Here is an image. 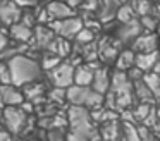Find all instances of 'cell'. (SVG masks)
<instances>
[{
    "mask_svg": "<svg viewBox=\"0 0 160 141\" xmlns=\"http://www.w3.org/2000/svg\"><path fill=\"white\" fill-rule=\"evenodd\" d=\"M121 9L117 0H98V10H100V19L108 21L110 17L117 16V10Z\"/></svg>",
    "mask_w": 160,
    "mask_h": 141,
    "instance_id": "15",
    "label": "cell"
},
{
    "mask_svg": "<svg viewBox=\"0 0 160 141\" xmlns=\"http://www.w3.org/2000/svg\"><path fill=\"white\" fill-rule=\"evenodd\" d=\"M67 119H69V126L72 131H81V133L95 131L91 124V113L86 110V107L72 105L67 112Z\"/></svg>",
    "mask_w": 160,
    "mask_h": 141,
    "instance_id": "3",
    "label": "cell"
},
{
    "mask_svg": "<svg viewBox=\"0 0 160 141\" xmlns=\"http://www.w3.org/2000/svg\"><path fill=\"white\" fill-rule=\"evenodd\" d=\"M95 65L93 64H86V65H78L76 67V74H74V84H79V86H90L93 84V79H95V71H93Z\"/></svg>",
    "mask_w": 160,
    "mask_h": 141,
    "instance_id": "12",
    "label": "cell"
},
{
    "mask_svg": "<svg viewBox=\"0 0 160 141\" xmlns=\"http://www.w3.org/2000/svg\"><path fill=\"white\" fill-rule=\"evenodd\" d=\"M158 48V38L155 34H139L134 41H132V50L138 53H146V52H155Z\"/></svg>",
    "mask_w": 160,
    "mask_h": 141,
    "instance_id": "10",
    "label": "cell"
},
{
    "mask_svg": "<svg viewBox=\"0 0 160 141\" xmlns=\"http://www.w3.org/2000/svg\"><path fill=\"white\" fill-rule=\"evenodd\" d=\"M48 10L50 21H62V19H69L74 16V9L66 2H60V0H52V2L47 5Z\"/></svg>",
    "mask_w": 160,
    "mask_h": 141,
    "instance_id": "9",
    "label": "cell"
},
{
    "mask_svg": "<svg viewBox=\"0 0 160 141\" xmlns=\"http://www.w3.org/2000/svg\"><path fill=\"white\" fill-rule=\"evenodd\" d=\"M153 72H157V74L160 76V60L157 62V65H155V67H153Z\"/></svg>",
    "mask_w": 160,
    "mask_h": 141,
    "instance_id": "35",
    "label": "cell"
},
{
    "mask_svg": "<svg viewBox=\"0 0 160 141\" xmlns=\"http://www.w3.org/2000/svg\"><path fill=\"white\" fill-rule=\"evenodd\" d=\"M76 40H78V43H81V45H88V43L93 41V33H91V29H88V28H83V29L79 31V34L76 36Z\"/></svg>",
    "mask_w": 160,
    "mask_h": 141,
    "instance_id": "30",
    "label": "cell"
},
{
    "mask_svg": "<svg viewBox=\"0 0 160 141\" xmlns=\"http://www.w3.org/2000/svg\"><path fill=\"white\" fill-rule=\"evenodd\" d=\"M160 60L158 52H146V53H138L136 55V67H139L141 71H150L157 65V62Z\"/></svg>",
    "mask_w": 160,
    "mask_h": 141,
    "instance_id": "14",
    "label": "cell"
},
{
    "mask_svg": "<svg viewBox=\"0 0 160 141\" xmlns=\"http://www.w3.org/2000/svg\"><path fill=\"white\" fill-rule=\"evenodd\" d=\"M134 84H136V95H138V98H141V102H145V103L152 102L153 91L148 88V86H146V83L141 79V81H136Z\"/></svg>",
    "mask_w": 160,
    "mask_h": 141,
    "instance_id": "20",
    "label": "cell"
},
{
    "mask_svg": "<svg viewBox=\"0 0 160 141\" xmlns=\"http://www.w3.org/2000/svg\"><path fill=\"white\" fill-rule=\"evenodd\" d=\"M139 23H141V28H143V29H146V31H152V29H155V28H157V21L153 19L152 16H143Z\"/></svg>",
    "mask_w": 160,
    "mask_h": 141,
    "instance_id": "31",
    "label": "cell"
},
{
    "mask_svg": "<svg viewBox=\"0 0 160 141\" xmlns=\"http://www.w3.org/2000/svg\"><path fill=\"white\" fill-rule=\"evenodd\" d=\"M134 16H136V10L132 5H121V9L117 10V19L121 21L122 24L134 21Z\"/></svg>",
    "mask_w": 160,
    "mask_h": 141,
    "instance_id": "22",
    "label": "cell"
},
{
    "mask_svg": "<svg viewBox=\"0 0 160 141\" xmlns=\"http://www.w3.org/2000/svg\"><path fill=\"white\" fill-rule=\"evenodd\" d=\"M112 88V79L108 78L107 69H97L95 71V79H93V89H97L98 93H107Z\"/></svg>",
    "mask_w": 160,
    "mask_h": 141,
    "instance_id": "13",
    "label": "cell"
},
{
    "mask_svg": "<svg viewBox=\"0 0 160 141\" xmlns=\"http://www.w3.org/2000/svg\"><path fill=\"white\" fill-rule=\"evenodd\" d=\"M141 23H138V21H131V23H126L121 26V29L117 31V38L121 41H134L136 38L139 36V33H141Z\"/></svg>",
    "mask_w": 160,
    "mask_h": 141,
    "instance_id": "11",
    "label": "cell"
},
{
    "mask_svg": "<svg viewBox=\"0 0 160 141\" xmlns=\"http://www.w3.org/2000/svg\"><path fill=\"white\" fill-rule=\"evenodd\" d=\"M143 81H145L146 86L153 91V95L160 96V76L157 74V72H148V74H145Z\"/></svg>",
    "mask_w": 160,
    "mask_h": 141,
    "instance_id": "21",
    "label": "cell"
},
{
    "mask_svg": "<svg viewBox=\"0 0 160 141\" xmlns=\"http://www.w3.org/2000/svg\"><path fill=\"white\" fill-rule=\"evenodd\" d=\"M43 93V88L40 84H33V83H29L28 86H26V91H24V96H28V100H31V102H35L36 98H40Z\"/></svg>",
    "mask_w": 160,
    "mask_h": 141,
    "instance_id": "26",
    "label": "cell"
},
{
    "mask_svg": "<svg viewBox=\"0 0 160 141\" xmlns=\"http://www.w3.org/2000/svg\"><path fill=\"white\" fill-rule=\"evenodd\" d=\"M48 141H67V136L64 133V127H57V129H50L47 134Z\"/></svg>",
    "mask_w": 160,
    "mask_h": 141,
    "instance_id": "28",
    "label": "cell"
},
{
    "mask_svg": "<svg viewBox=\"0 0 160 141\" xmlns=\"http://www.w3.org/2000/svg\"><path fill=\"white\" fill-rule=\"evenodd\" d=\"M50 28L59 34L60 38H76L79 34V31L83 29V21L78 17H69V19H62V21H52Z\"/></svg>",
    "mask_w": 160,
    "mask_h": 141,
    "instance_id": "6",
    "label": "cell"
},
{
    "mask_svg": "<svg viewBox=\"0 0 160 141\" xmlns=\"http://www.w3.org/2000/svg\"><path fill=\"white\" fill-rule=\"evenodd\" d=\"M0 78H2V84H12V72L9 67V62H4L0 67Z\"/></svg>",
    "mask_w": 160,
    "mask_h": 141,
    "instance_id": "29",
    "label": "cell"
},
{
    "mask_svg": "<svg viewBox=\"0 0 160 141\" xmlns=\"http://www.w3.org/2000/svg\"><path fill=\"white\" fill-rule=\"evenodd\" d=\"M35 40H36V43H38V47L48 50L50 43L55 40V31L48 29V28H45V26H40L35 33Z\"/></svg>",
    "mask_w": 160,
    "mask_h": 141,
    "instance_id": "17",
    "label": "cell"
},
{
    "mask_svg": "<svg viewBox=\"0 0 160 141\" xmlns=\"http://www.w3.org/2000/svg\"><path fill=\"white\" fill-rule=\"evenodd\" d=\"M124 138H126V141H143L141 139V136H139V129H136L132 124H129V122H124Z\"/></svg>",
    "mask_w": 160,
    "mask_h": 141,
    "instance_id": "24",
    "label": "cell"
},
{
    "mask_svg": "<svg viewBox=\"0 0 160 141\" xmlns=\"http://www.w3.org/2000/svg\"><path fill=\"white\" fill-rule=\"evenodd\" d=\"M38 141H42V139H38Z\"/></svg>",
    "mask_w": 160,
    "mask_h": 141,
    "instance_id": "36",
    "label": "cell"
},
{
    "mask_svg": "<svg viewBox=\"0 0 160 141\" xmlns=\"http://www.w3.org/2000/svg\"><path fill=\"white\" fill-rule=\"evenodd\" d=\"M60 58L62 57H59V55H55V53H48V55H45V57H43V62H42V67L45 69V71H52V69H55L57 65L60 64Z\"/></svg>",
    "mask_w": 160,
    "mask_h": 141,
    "instance_id": "25",
    "label": "cell"
},
{
    "mask_svg": "<svg viewBox=\"0 0 160 141\" xmlns=\"http://www.w3.org/2000/svg\"><path fill=\"white\" fill-rule=\"evenodd\" d=\"M4 124L9 133L19 134L26 126V112L19 107H5L4 108Z\"/></svg>",
    "mask_w": 160,
    "mask_h": 141,
    "instance_id": "5",
    "label": "cell"
},
{
    "mask_svg": "<svg viewBox=\"0 0 160 141\" xmlns=\"http://www.w3.org/2000/svg\"><path fill=\"white\" fill-rule=\"evenodd\" d=\"M19 7H35L38 0H14Z\"/></svg>",
    "mask_w": 160,
    "mask_h": 141,
    "instance_id": "32",
    "label": "cell"
},
{
    "mask_svg": "<svg viewBox=\"0 0 160 141\" xmlns=\"http://www.w3.org/2000/svg\"><path fill=\"white\" fill-rule=\"evenodd\" d=\"M0 17H2V23H4L5 26H12V24L21 21V17H22L21 7H19L14 0H2Z\"/></svg>",
    "mask_w": 160,
    "mask_h": 141,
    "instance_id": "7",
    "label": "cell"
},
{
    "mask_svg": "<svg viewBox=\"0 0 160 141\" xmlns=\"http://www.w3.org/2000/svg\"><path fill=\"white\" fill-rule=\"evenodd\" d=\"M134 10L139 14V16H148V12L152 10V3H150V0H134Z\"/></svg>",
    "mask_w": 160,
    "mask_h": 141,
    "instance_id": "27",
    "label": "cell"
},
{
    "mask_svg": "<svg viewBox=\"0 0 160 141\" xmlns=\"http://www.w3.org/2000/svg\"><path fill=\"white\" fill-rule=\"evenodd\" d=\"M2 103L5 107H19L24 102V93L16 84H2Z\"/></svg>",
    "mask_w": 160,
    "mask_h": 141,
    "instance_id": "8",
    "label": "cell"
},
{
    "mask_svg": "<svg viewBox=\"0 0 160 141\" xmlns=\"http://www.w3.org/2000/svg\"><path fill=\"white\" fill-rule=\"evenodd\" d=\"M66 2H69V5H71V7H76V5H79V3L83 2V0H66Z\"/></svg>",
    "mask_w": 160,
    "mask_h": 141,
    "instance_id": "34",
    "label": "cell"
},
{
    "mask_svg": "<svg viewBox=\"0 0 160 141\" xmlns=\"http://www.w3.org/2000/svg\"><path fill=\"white\" fill-rule=\"evenodd\" d=\"M9 67H11L12 72V84L16 86H26L29 83L36 81L43 69L36 60H33L28 55L22 53L9 58Z\"/></svg>",
    "mask_w": 160,
    "mask_h": 141,
    "instance_id": "1",
    "label": "cell"
},
{
    "mask_svg": "<svg viewBox=\"0 0 160 141\" xmlns=\"http://www.w3.org/2000/svg\"><path fill=\"white\" fill-rule=\"evenodd\" d=\"M74 74H76V67L72 62H60L55 69L48 72L50 81L57 88H69L74 84Z\"/></svg>",
    "mask_w": 160,
    "mask_h": 141,
    "instance_id": "4",
    "label": "cell"
},
{
    "mask_svg": "<svg viewBox=\"0 0 160 141\" xmlns=\"http://www.w3.org/2000/svg\"><path fill=\"white\" fill-rule=\"evenodd\" d=\"M11 36L12 40H18V41H28L31 40L33 33H31V26H28V24L24 23H16L11 26Z\"/></svg>",
    "mask_w": 160,
    "mask_h": 141,
    "instance_id": "16",
    "label": "cell"
},
{
    "mask_svg": "<svg viewBox=\"0 0 160 141\" xmlns=\"http://www.w3.org/2000/svg\"><path fill=\"white\" fill-rule=\"evenodd\" d=\"M150 113H152V107H150V103L141 102V103H139V105L134 108L132 117H134L136 120H145V119H148Z\"/></svg>",
    "mask_w": 160,
    "mask_h": 141,
    "instance_id": "23",
    "label": "cell"
},
{
    "mask_svg": "<svg viewBox=\"0 0 160 141\" xmlns=\"http://www.w3.org/2000/svg\"><path fill=\"white\" fill-rule=\"evenodd\" d=\"M48 52L50 53H55L59 57H66V55L71 53V43L67 38H55V40L50 43L48 47Z\"/></svg>",
    "mask_w": 160,
    "mask_h": 141,
    "instance_id": "18",
    "label": "cell"
},
{
    "mask_svg": "<svg viewBox=\"0 0 160 141\" xmlns=\"http://www.w3.org/2000/svg\"><path fill=\"white\" fill-rule=\"evenodd\" d=\"M0 141H16V139H12V138L9 136V131H4V133H2V139Z\"/></svg>",
    "mask_w": 160,
    "mask_h": 141,
    "instance_id": "33",
    "label": "cell"
},
{
    "mask_svg": "<svg viewBox=\"0 0 160 141\" xmlns=\"http://www.w3.org/2000/svg\"><path fill=\"white\" fill-rule=\"evenodd\" d=\"M67 100L79 107H98L103 103V95L90 86L72 84L67 88Z\"/></svg>",
    "mask_w": 160,
    "mask_h": 141,
    "instance_id": "2",
    "label": "cell"
},
{
    "mask_svg": "<svg viewBox=\"0 0 160 141\" xmlns=\"http://www.w3.org/2000/svg\"><path fill=\"white\" fill-rule=\"evenodd\" d=\"M136 65V52L134 50H124L117 57V69L119 71H128Z\"/></svg>",
    "mask_w": 160,
    "mask_h": 141,
    "instance_id": "19",
    "label": "cell"
}]
</instances>
